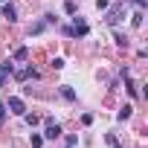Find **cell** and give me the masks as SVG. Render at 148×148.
<instances>
[{
    "label": "cell",
    "mask_w": 148,
    "mask_h": 148,
    "mask_svg": "<svg viewBox=\"0 0 148 148\" xmlns=\"http://www.w3.org/2000/svg\"><path fill=\"white\" fill-rule=\"evenodd\" d=\"M131 3H134L136 9H145V0H131Z\"/></svg>",
    "instance_id": "cell-19"
},
{
    "label": "cell",
    "mask_w": 148,
    "mask_h": 148,
    "mask_svg": "<svg viewBox=\"0 0 148 148\" xmlns=\"http://www.w3.org/2000/svg\"><path fill=\"white\" fill-rule=\"evenodd\" d=\"M122 18H125V12H122V9H110V12H108V18H105V21H108V23H110V26H116V23H119V21H122Z\"/></svg>",
    "instance_id": "cell-7"
},
{
    "label": "cell",
    "mask_w": 148,
    "mask_h": 148,
    "mask_svg": "<svg viewBox=\"0 0 148 148\" xmlns=\"http://www.w3.org/2000/svg\"><path fill=\"white\" fill-rule=\"evenodd\" d=\"M61 96H64L67 102H76V90H73V87H67V84H61Z\"/></svg>",
    "instance_id": "cell-8"
},
{
    "label": "cell",
    "mask_w": 148,
    "mask_h": 148,
    "mask_svg": "<svg viewBox=\"0 0 148 148\" xmlns=\"http://www.w3.org/2000/svg\"><path fill=\"white\" fill-rule=\"evenodd\" d=\"M0 3H6V0H0Z\"/></svg>",
    "instance_id": "cell-20"
},
{
    "label": "cell",
    "mask_w": 148,
    "mask_h": 148,
    "mask_svg": "<svg viewBox=\"0 0 148 148\" xmlns=\"http://www.w3.org/2000/svg\"><path fill=\"white\" fill-rule=\"evenodd\" d=\"M6 110H9V113H15V116H23V113H26V105H23V99H18V96H9V102H6Z\"/></svg>",
    "instance_id": "cell-2"
},
{
    "label": "cell",
    "mask_w": 148,
    "mask_h": 148,
    "mask_svg": "<svg viewBox=\"0 0 148 148\" xmlns=\"http://www.w3.org/2000/svg\"><path fill=\"white\" fill-rule=\"evenodd\" d=\"M108 142H110V145H113V148H122V145H119V142H116V136H110V134H108Z\"/></svg>",
    "instance_id": "cell-17"
},
{
    "label": "cell",
    "mask_w": 148,
    "mask_h": 148,
    "mask_svg": "<svg viewBox=\"0 0 148 148\" xmlns=\"http://www.w3.org/2000/svg\"><path fill=\"white\" fill-rule=\"evenodd\" d=\"M131 110H134V108H131V105H125V108H122V110L116 113V119H119V122H125V119H131Z\"/></svg>",
    "instance_id": "cell-9"
},
{
    "label": "cell",
    "mask_w": 148,
    "mask_h": 148,
    "mask_svg": "<svg viewBox=\"0 0 148 148\" xmlns=\"http://www.w3.org/2000/svg\"><path fill=\"white\" fill-rule=\"evenodd\" d=\"M0 15H3V18H6L9 23H15V21H18V9H15L12 3H3V9H0Z\"/></svg>",
    "instance_id": "cell-5"
},
{
    "label": "cell",
    "mask_w": 148,
    "mask_h": 148,
    "mask_svg": "<svg viewBox=\"0 0 148 148\" xmlns=\"http://www.w3.org/2000/svg\"><path fill=\"white\" fill-rule=\"evenodd\" d=\"M64 12H67V15H76V0H67V3H64Z\"/></svg>",
    "instance_id": "cell-11"
},
{
    "label": "cell",
    "mask_w": 148,
    "mask_h": 148,
    "mask_svg": "<svg viewBox=\"0 0 148 148\" xmlns=\"http://www.w3.org/2000/svg\"><path fill=\"white\" fill-rule=\"evenodd\" d=\"M116 44H119V47H128V38H125L122 32H116Z\"/></svg>",
    "instance_id": "cell-15"
},
{
    "label": "cell",
    "mask_w": 148,
    "mask_h": 148,
    "mask_svg": "<svg viewBox=\"0 0 148 148\" xmlns=\"http://www.w3.org/2000/svg\"><path fill=\"white\" fill-rule=\"evenodd\" d=\"M3 119H6V105L0 102V122H3Z\"/></svg>",
    "instance_id": "cell-18"
},
{
    "label": "cell",
    "mask_w": 148,
    "mask_h": 148,
    "mask_svg": "<svg viewBox=\"0 0 148 148\" xmlns=\"http://www.w3.org/2000/svg\"><path fill=\"white\" fill-rule=\"evenodd\" d=\"M44 29H47V21H41V23H35V26H32L29 32H32V35H38V32H44Z\"/></svg>",
    "instance_id": "cell-12"
},
{
    "label": "cell",
    "mask_w": 148,
    "mask_h": 148,
    "mask_svg": "<svg viewBox=\"0 0 148 148\" xmlns=\"http://www.w3.org/2000/svg\"><path fill=\"white\" fill-rule=\"evenodd\" d=\"M87 32H90V26L76 15H73V26H64V35H70V38H84Z\"/></svg>",
    "instance_id": "cell-1"
},
{
    "label": "cell",
    "mask_w": 148,
    "mask_h": 148,
    "mask_svg": "<svg viewBox=\"0 0 148 148\" xmlns=\"http://www.w3.org/2000/svg\"><path fill=\"white\" fill-rule=\"evenodd\" d=\"M67 148H73V145H67Z\"/></svg>",
    "instance_id": "cell-21"
},
{
    "label": "cell",
    "mask_w": 148,
    "mask_h": 148,
    "mask_svg": "<svg viewBox=\"0 0 148 148\" xmlns=\"http://www.w3.org/2000/svg\"><path fill=\"white\" fill-rule=\"evenodd\" d=\"M26 55H29L26 47H18V49H15V61H26Z\"/></svg>",
    "instance_id": "cell-10"
},
{
    "label": "cell",
    "mask_w": 148,
    "mask_h": 148,
    "mask_svg": "<svg viewBox=\"0 0 148 148\" xmlns=\"http://www.w3.org/2000/svg\"><path fill=\"white\" fill-rule=\"evenodd\" d=\"M61 136V125L58 122H52V119H47V128H44V139H58Z\"/></svg>",
    "instance_id": "cell-3"
},
{
    "label": "cell",
    "mask_w": 148,
    "mask_h": 148,
    "mask_svg": "<svg viewBox=\"0 0 148 148\" xmlns=\"http://www.w3.org/2000/svg\"><path fill=\"white\" fill-rule=\"evenodd\" d=\"M108 6H110V0H96V9H102V12H105Z\"/></svg>",
    "instance_id": "cell-16"
},
{
    "label": "cell",
    "mask_w": 148,
    "mask_h": 148,
    "mask_svg": "<svg viewBox=\"0 0 148 148\" xmlns=\"http://www.w3.org/2000/svg\"><path fill=\"white\" fill-rule=\"evenodd\" d=\"M15 79H21V82H26V79H38V70L35 67H23V70H18V73H12Z\"/></svg>",
    "instance_id": "cell-4"
},
{
    "label": "cell",
    "mask_w": 148,
    "mask_h": 148,
    "mask_svg": "<svg viewBox=\"0 0 148 148\" xmlns=\"http://www.w3.org/2000/svg\"><path fill=\"white\" fill-rule=\"evenodd\" d=\"M23 119H26V125H38V116L35 113H23Z\"/></svg>",
    "instance_id": "cell-13"
},
{
    "label": "cell",
    "mask_w": 148,
    "mask_h": 148,
    "mask_svg": "<svg viewBox=\"0 0 148 148\" xmlns=\"http://www.w3.org/2000/svg\"><path fill=\"white\" fill-rule=\"evenodd\" d=\"M44 145V136H38V134H32V148H41Z\"/></svg>",
    "instance_id": "cell-14"
},
{
    "label": "cell",
    "mask_w": 148,
    "mask_h": 148,
    "mask_svg": "<svg viewBox=\"0 0 148 148\" xmlns=\"http://www.w3.org/2000/svg\"><path fill=\"white\" fill-rule=\"evenodd\" d=\"M12 73H15V67H12V61H6L3 67H0V87L9 82V76H12Z\"/></svg>",
    "instance_id": "cell-6"
}]
</instances>
